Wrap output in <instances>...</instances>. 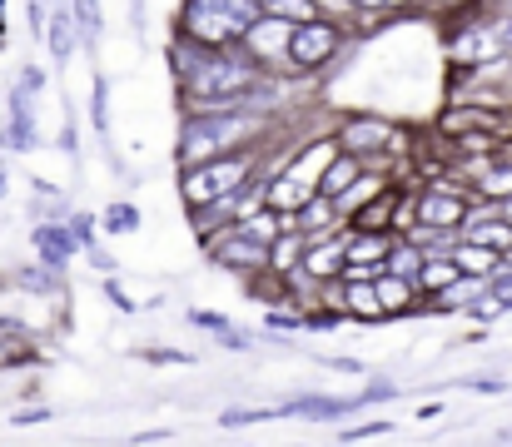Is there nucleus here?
I'll use <instances>...</instances> for the list:
<instances>
[{
    "instance_id": "nucleus-2",
    "label": "nucleus",
    "mask_w": 512,
    "mask_h": 447,
    "mask_svg": "<svg viewBox=\"0 0 512 447\" xmlns=\"http://www.w3.org/2000/svg\"><path fill=\"white\" fill-rule=\"evenodd\" d=\"M264 20L259 0H189V35L204 45H229L244 40L249 25Z\"/></svg>"
},
{
    "instance_id": "nucleus-7",
    "label": "nucleus",
    "mask_w": 512,
    "mask_h": 447,
    "mask_svg": "<svg viewBox=\"0 0 512 447\" xmlns=\"http://www.w3.org/2000/svg\"><path fill=\"white\" fill-rule=\"evenodd\" d=\"M264 254H269V249H264L259 239H249L244 229H239L234 239H219V244H214V259H219V264H234V269H259Z\"/></svg>"
},
{
    "instance_id": "nucleus-25",
    "label": "nucleus",
    "mask_w": 512,
    "mask_h": 447,
    "mask_svg": "<svg viewBox=\"0 0 512 447\" xmlns=\"http://www.w3.org/2000/svg\"><path fill=\"white\" fill-rule=\"evenodd\" d=\"M473 244H488V249H508L512 229L508 224H473Z\"/></svg>"
},
{
    "instance_id": "nucleus-1",
    "label": "nucleus",
    "mask_w": 512,
    "mask_h": 447,
    "mask_svg": "<svg viewBox=\"0 0 512 447\" xmlns=\"http://www.w3.org/2000/svg\"><path fill=\"white\" fill-rule=\"evenodd\" d=\"M259 70H254V55H224L219 45L204 50L189 70H184V95L204 110H224L234 100H244L254 90Z\"/></svg>"
},
{
    "instance_id": "nucleus-27",
    "label": "nucleus",
    "mask_w": 512,
    "mask_h": 447,
    "mask_svg": "<svg viewBox=\"0 0 512 447\" xmlns=\"http://www.w3.org/2000/svg\"><path fill=\"white\" fill-rule=\"evenodd\" d=\"M388 209H393V199L383 194V199H373L368 204V214H358V229H383L388 224Z\"/></svg>"
},
{
    "instance_id": "nucleus-35",
    "label": "nucleus",
    "mask_w": 512,
    "mask_h": 447,
    "mask_svg": "<svg viewBox=\"0 0 512 447\" xmlns=\"http://www.w3.org/2000/svg\"><path fill=\"white\" fill-rule=\"evenodd\" d=\"M353 5H398V0H353Z\"/></svg>"
},
{
    "instance_id": "nucleus-11",
    "label": "nucleus",
    "mask_w": 512,
    "mask_h": 447,
    "mask_svg": "<svg viewBox=\"0 0 512 447\" xmlns=\"http://www.w3.org/2000/svg\"><path fill=\"white\" fill-rule=\"evenodd\" d=\"M458 259H423V269H418V284L428 289V294H443V289H453L458 284Z\"/></svg>"
},
{
    "instance_id": "nucleus-33",
    "label": "nucleus",
    "mask_w": 512,
    "mask_h": 447,
    "mask_svg": "<svg viewBox=\"0 0 512 447\" xmlns=\"http://www.w3.org/2000/svg\"><path fill=\"white\" fill-rule=\"evenodd\" d=\"M194 323H199V328H219V333H224V328H229V323H224V318H219V313H204V308H199V313H194Z\"/></svg>"
},
{
    "instance_id": "nucleus-30",
    "label": "nucleus",
    "mask_w": 512,
    "mask_h": 447,
    "mask_svg": "<svg viewBox=\"0 0 512 447\" xmlns=\"http://www.w3.org/2000/svg\"><path fill=\"white\" fill-rule=\"evenodd\" d=\"M418 269H423V254H418V249H398L393 274H418Z\"/></svg>"
},
{
    "instance_id": "nucleus-19",
    "label": "nucleus",
    "mask_w": 512,
    "mask_h": 447,
    "mask_svg": "<svg viewBox=\"0 0 512 447\" xmlns=\"http://www.w3.org/2000/svg\"><path fill=\"white\" fill-rule=\"evenodd\" d=\"M343 408H353L348 398H304V403H294L289 413L294 418H339Z\"/></svg>"
},
{
    "instance_id": "nucleus-34",
    "label": "nucleus",
    "mask_w": 512,
    "mask_h": 447,
    "mask_svg": "<svg viewBox=\"0 0 512 447\" xmlns=\"http://www.w3.org/2000/svg\"><path fill=\"white\" fill-rule=\"evenodd\" d=\"M493 294H498V303H512V274L508 279H498V289H493Z\"/></svg>"
},
{
    "instance_id": "nucleus-10",
    "label": "nucleus",
    "mask_w": 512,
    "mask_h": 447,
    "mask_svg": "<svg viewBox=\"0 0 512 447\" xmlns=\"http://www.w3.org/2000/svg\"><path fill=\"white\" fill-rule=\"evenodd\" d=\"M343 140H348V149H383L393 140V130H388L383 120H348Z\"/></svg>"
},
{
    "instance_id": "nucleus-18",
    "label": "nucleus",
    "mask_w": 512,
    "mask_h": 447,
    "mask_svg": "<svg viewBox=\"0 0 512 447\" xmlns=\"http://www.w3.org/2000/svg\"><path fill=\"white\" fill-rule=\"evenodd\" d=\"M453 259H458L463 274H493V264H498V254H493L488 244H468V249H458Z\"/></svg>"
},
{
    "instance_id": "nucleus-26",
    "label": "nucleus",
    "mask_w": 512,
    "mask_h": 447,
    "mask_svg": "<svg viewBox=\"0 0 512 447\" xmlns=\"http://www.w3.org/2000/svg\"><path fill=\"white\" fill-rule=\"evenodd\" d=\"M50 50H55V60H65V55H70V20H65V15H55V20H50Z\"/></svg>"
},
{
    "instance_id": "nucleus-9",
    "label": "nucleus",
    "mask_w": 512,
    "mask_h": 447,
    "mask_svg": "<svg viewBox=\"0 0 512 447\" xmlns=\"http://www.w3.org/2000/svg\"><path fill=\"white\" fill-rule=\"evenodd\" d=\"M35 249H40V259H45L50 269H60V264L75 254V239H70L65 229H55V224H50V229H35Z\"/></svg>"
},
{
    "instance_id": "nucleus-12",
    "label": "nucleus",
    "mask_w": 512,
    "mask_h": 447,
    "mask_svg": "<svg viewBox=\"0 0 512 447\" xmlns=\"http://www.w3.org/2000/svg\"><path fill=\"white\" fill-rule=\"evenodd\" d=\"M343 303H348V313H358V318H383V298H378V284H348L343 289Z\"/></svg>"
},
{
    "instance_id": "nucleus-23",
    "label": "nucleus",
    "mask_w": 512,
    "mask_h": 447,
    "mask_svg": "<svg viewBox=\"0 0 512 447\" xmlns=\"http://www.w3.org/2000/svg\"><path fill=\"white\" fill-rule=\"evenodd\" d=\"M353 174H358V164H353V159H334V164H329V174H324V194H343V189L353 184Z\"/></svg>"
},
{
    "instance_id": "nucleus-8",
    "label": "nucleus",
    "mask_w": 512,
    "mask_h": 447,
    "mask_svg": "<svg viewBox=\"0 0 512 447\" xmlns=\"http://www.w3.org/2000/svg\"><path fill=\"white\" fill-rule=\"evenodd\" d=\"M0 140L10 149H30L35 145V125H30V110H25V95H15L10 100V120H5V130H0Z\"/></svg>"
},
{
    "instance_id": "nucleus-6",
    "label": "nucleus",
    "mask_w": 512,
    "mask_h": 447,
    "mask_svg": "<svg viewBox=\"0 0 512 447\" xmlns=\"http://www.w3.org/2000/svg\"><path fill=\"white\" fill-rule=\"evenodd\" d=\"M418 219H423L428 229H453V224H463V199H458V194H443V189H433V194H423V204H418Z\"/></svg>"
},
{
    "instance_id": "nucleus-14",
    "label": "nucleus",
    "mask_w": 512,
    "mask_h": 447,
    "mask_svg": "<svg viewBox=\"0 0 512 447\" xmlns=\"http://www.w3.org/2000/svg\"><path fill=\"white\" fill-rule=\"evenodd\" d=\"M388 249H383V234L378 229H363L353 244H348V264H378Z\"/></svg>"
},
{
    "instance_id": "nucleus-15",
    "label": "nucleus",
    "mask_w": 512,
    "mask_h": 447,
    "mask_svg": "<svg viewBox=\"0 0 512 447\" xmlns=\"http://www.w3.org/2000/svg\"><path fill=\"white\" fill-rule=\"evenodd\" d=\"M259 5H264V15H279V20H289V25H304V20L319 15L314 0H259Z\"/></svg>"
},
{
    "instance_id": "nucleus-28",
    "label": "nucleus",
    "mask_w": 512,
    "mask_h": 447,
    "mask_svg": "<svg viewBox=\"0 0 512 447\" xmlns=\"http://www.w3.org/2000/svg\"><path fill=\"white\" fill-rule=\"evenodd\" d=\"M488 50H493V35H463V40H458V55H463V60H483Z\"/></svg>"
},
{
    "instance_id": "nucleus-29",
    "label": "nucleus",
    "mask_w": 512,
    "mask_h": 447,
    "mask_svg": "<svg viewBox=\"0 0 512 447\" xmlns=\"http://www.w3.org/2000/svg\"><path fill=\"white\" fill-rule=\"evenodd\" d=\"M75 15H80L85 35H95V30H100V0H75Z\"/></svg>"
},
{
    "instance_id": "nucleus-20",
    "label": "nucleus",
    "mask_w": 512,
    "mask_h": 447,
    "mask_svg": "<svg viewBox=\"0 0 512 447\" xmlns=\"http://www.w3.org/2000/svg\"><path fill=\"white\" fill-rule=\"evenodd\" d=\"M299 254H304V239H299V234H289V239H274V244H269V264H274V269H294V264H304Z\"/></svg>"
},
{
    "instance_id": "nucleus-24",
    "label": "nucleus",
    "mask_w": 512,
    "mask_h": 447,
    "mask_svg": "<svg viewBox=\"0 0 512 447\" xmlns=\"http://www.w3.org/2000/svg\"><path fill=\"white\" fill-rule=\"evenodd\" d=\"M105 229H115V234H135V229H140V209H135V204H115V209L105 214Z\"/></svg>"
},
{
    "instance_id": "nucleus-3",
    "label": "nucleus",
    "mask_w": 512,
    "mask_h": 447,
    "mask_svg": "<svg viewBox=\"0 0 512 447\" xmlns=\"http://www.w3.org/2000/svg\"><path fill=\"white\" fill-rule=\"evenodd\" d=\"M244 135H249V120H239V115H204V120H194L184 130V159L189 164L214 159V154H224L229 145H239Z\"/></svg>"
},
{
    "instance_id": "nucleus-22",
    "label": "nucleus",
    "mask_w": 512,
    "mask_h": 447,
    "mask_svg": "<svg viewBox=\"0 0 512 447\" xmlns=\"http://www.w3.org/2000/svg\"><path fill=\"white\" fill-rule=\"evenodd\" d=\"M443 125H448V130H468V125H473V130H478V125H483V130H512L508 115H448Z\"/></svg>"
},
{
    "instance_id": "nucleus-4",
    "label": "nucleus",
    "mask_w": 512,
    "mask_h": 447,
    "mask_svg": "<svg viewBox=\"0 0 512 447\" xmlns=\"http://www.w3.org/2000/svg\"><path fill=\"white\" fill-rule=\"evenodd\" d=\"M244 174H249L244 159H204V169L184 174V199H189V204H214V199H224L234 184H244Z\"/></svg>"
},
{
    "instance_id": "nucleus-32",
    "label": "nucleus",
    "mask_w": 512,
    "mask_h": 447,
    "mask_svg": "<svg viewBox=\"0 0 512 447\" xmlns=\"http://www.w3.org/2000/svg\"><path fill=\"white\" fill-rule=\"evenodd\" d=\"M259 418H269V413H244V408H229V413H224V428H239V423H259Z\"/></svg>"
},
{
    "instance_id": "nucleus-31",
    "label": "nucleus",
    "mask_w": 512,
    "mask_h": 447,
    "mask_svg": "<svg viewBox=\"0 0 512 447\" xmlns=\"http://www.w3.org/2000/svg\"><path fill=\"white\" fill-rule=\"evenodd\" d=\"M483 189H488V194H508L512 189V169H493V174L483 179Z\"/></svg>"
},
{
    "instance_id": "nucleus-17",
    "label": "nucleus",
    "mask_w": 512,
    "mask_h": 447,
    "mask_svg": "<svg viewBox=\"0 0 512 447\" xmlns=\"http://www.w3.org/2000/svg\"><path fill=\"white\" fill-rule=\"evenodd\" d=\"M239 229H244L249 239H259V244H264V239H274L279 229H289V219H284V214H274V209H264V214H249Z\"/></svg>"
},
{
    "instance_id": "nucleus-36",
    "label": "nucleus",
    "mask_w": 512,
    "mask_h": 447,
    "mask_svg": "<svg viewBox=\"0 0 512 447\" xmlns=\"http://www.w3.org/2000/svg\"><path fill=\"white\" fill-rule=\"evenodd\" d=\"M503 40H508V45H512V20H508V30H503Z\"/></svg>"
},
{
    "instance_id": "nucleus-13",
    "label": "nucleus",
    "mask_w": 512,
    "mask_h": 447,
    "mask_svg": "<svg viewBox=\"0 0 512 447\" xmlns=\"http://www.w3.org/2000/svg\"><path fill=\"white\" fill-rule=\"evenodd\" d=\"M343 264H348V249H339V244H329V249H309V254H304V269L319 274V279L339 274Z\"/></svg>"
},
{
    "instance_id": "nucleus-16",
    "label": "nucleus",
    "mask_w": 512,
    "mask_h": 447,
    "mask_svg": "<svg viewBox=\"0 0 512 447\" xmlns=\"http://www.w3.org/2000/svg\"><path fill=\"white\" fill-rule=\"evenodd\" d=\"M269 199H274V204H279V209L289 214V209H299V204H309V184L289 174V179H279V184L269 189Z\"/></svg>"
},
{
    "instance_id": "nucleus-37",
    "label": "nucleus",
    "mask_w": 512,
    "mask_h": 447,
    "mask_svg": "<svg viewBox=\"0 0 512 447\" xmlns=\"http://www.w3.org/2000/svg\"><path fill=\"white\" fill-rule=\"evenodd\" d=\"M0 194H5V174H0Z\"/></svg>"
},
{
    "instance_id": "nucleus-21",
    "label": "nucleus",
    "mask_w": 512,
    "mask_h": 447,
    "mask_svg": "<svg viewBox=\"0 0 512 447\" xmlns=\"http://www.w3.org/2000/svg\"><path fill=\"white\" fill-rule=\"evenodd\" d=\"M378 298H383V313H398V308H408V279H403V274H388V279H378Z\"/></svg>"
},
{
    "instance_id": "nucleus-5",
    "label": "nucleus",
    "mask_w": 512,
    "mask_h": 447,
    "mask_svg": "<svg viewBox=\"0 0 512 447\" xmlns=\"http://www.w3.org/2000/svg\"><path fill=\"white\" fill-rule=\"evenodd\" d=\"M334 50H339V30H334V25L304 20V25L289 35V60H294L299 70H314V65H324Z\"/></svg>"
}]
</instances>
